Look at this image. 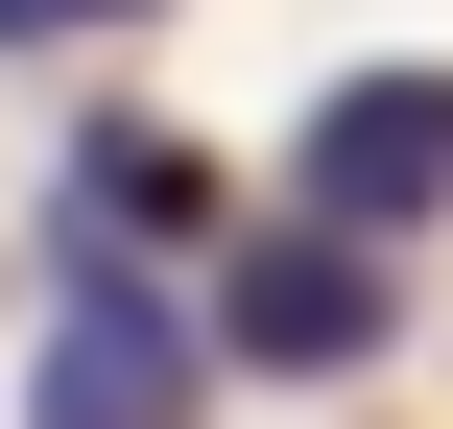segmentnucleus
<instances>
[{
  "mask_svg": "<svg viewBox=\"0 0 453 429\" xmlns=\"http://www.w3.org/2000/svg\"><path fill=\"white\" fill-rule=\"evenodd\" d=\"M239 382L215 358V287H167L143 239H72L48 215V358H24V429H191Z\"/></svg>",
  "mask_w": 453,
  "mask_h": 429,
  "instance_id": "nucleus-1",
  "label": "nucleus"
},
{
  "mask_svg": "<svg viewBox=\"0 0 453 429\" xmlns=\"http://www.w3.org/2000/svg\"><path fill=\"white\" fill-rule=\"evenodd\" d=\"M406 239H334V215H239L215 239V358L239 382H358L382 334H406V287H382Z\"/></svg>",
  "mask_w": 453,
  "mask_h": 429,
  "instance_id": "nucleus-2",
  "label": "nucleus"
},
{
  "mask_svg": "<svg viewBox=\"0 0 453 429\" xmlns=\"http://www.w3.org/2000/svg\"><path fill=\"white\" fill-rule=\"evenodd\" d=\"M287 215H334V239H430V215H453V72H334L311 143H287Z\"/></svg>",
  "mask_w": 453,
  "mask_h": 429,
  "instance_id": "nucleus-3",
  "label": "nucleus"
},
{
  "mask_svg": "<svg viewBox=\"0 0 453 429\" xmlns=\"http://www.w3.org/2000/svg\"><path fill=\"white\" fill-rule=\"evenodd\" d=\"M48 215H72V239H191V215H215V167H191V119H143V96H119V119H72Z\"/></svg>",
  "mask_w": 453,
  "mask_h": 429,
  "instance_id": "nucleus-4",
  "label": "nucleus"
},
{
  "mask_svg": "<svg viewBox=\"0 0 453 429\" xmlns=\"http://www.w3.org/2000/svg\"><path fill=\"white\" fill-rule=\"evenodd\" d=\"M48 24H143V0H0V48H48Z\"/></svg>",
  "mask_w": 453,
  "mask_h": 429,
  "instance_id": "nucleus-5",
  "label": "nucleus"
}]
</instances>
